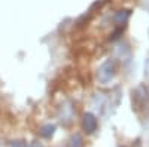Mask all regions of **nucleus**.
Returning a JSON list of instances; mask_svg holds the SVG:
<instances>
[{
    "mask_svg": "<svg viewBox=\"0 0 149 147\" xmlns=\"http://www.w3.org/2000/svg\"><path fill=\"white\" fill-rule=\"evenodd\" d=\"M118 75V66H116V59L115 58H107L104 61H102L100 64L97 66V68L94 70V80L106 86L110 82H113V79Z\"/></svg>",
    "mask_w": 149,
    "mask_h": 147,
    "instance_id": "f257e3e1",
    "label": "nucleus"
},
{
    "mask_svg": "<svg viewBox=\"0 0 149 147\" xmlns=\"http://www.w3.org/2000/svg\"><path fill=\"white\" fill-rule=\"evenodd\" d=\"M76 115V106L72 100H64L58 106V119L63 122V124H70L74 119Z\"/></svg>",
    "mask_w": 149,
    "mask_h": 147,
    "instance_id": "f03ea898",
    "label": "nucleus"
},
{
    "mask_svg": "<svg viewBox=\"0 0 149 147\" xmlns=\"http://www.w3.org/2000/svg\"><path fill=\"white\" fill-rule=\"evenodd\" d=\"M81 128L86 135H91L98 129V117L93 112H84L81 116Z\"/></svg>",
    "mask_w": 149,
    "mask_h": 147,
    "instance_id": "7ed1b4c3",
    "label": "nucleus"
},
{
    "mask_svg": "<svg viewBox=\"0 0 149 147\" xmlns=\"http://www.w3.org/2000/svg\"><path fill=\"white\" fill-rule=\"evenodd\" d=\"M130 18H131V9L122 8V9H118L113 14V17H112V22H113V26L125 27Z\"/></svg>",
    "mask_w": 149,
    "mask_h": 147,
    "instance_id": "20e7f679",
    "label": "nucleus"
},
{
    "mask_svg": "<svg viewBox=\"0 0 149 147\" xmlns=\"http://www.w3.org/2000/svg\"><path fill=\"white\" fill-rule=\"evenodd\" d=\"M55 131H57L55 124L48 122V124H43V125L39 128V135H40V138H43V140H51V138L55 135Z\"/></svg>",
    "mask_w": 149,
    "mask_h": 147,
    "instance_id": "39448f33",
    "label": "nucleus"
},
{
    "mask_svg": "<svg viewBox=\"0 0 149 147\" xmlns=\"http://www.w3.org/2000/svg\"><path fill=\"white\" fill-rule=\"evenodd\" d=\"M85 141H84V137L81 135L79 132H74L70 135L69 141H67V147H84Z\"/></svg>",
    "mask_w": 149,
    "mask_h": 147,
    "instance_id": "423d86ee",
    "label": "nucleus"
},
{
    "mask_svg": "<svg viewBox=\"0 0 149 147\" xmlns=\"http://www.w3.org/2000/svg\"><path fill=\"white\" fill-rule=\"evenodd\" d=\"M124 34V27H118V26H113V30L109 33V37L107 40L109 42H118L121 39V36Z\"/></svg>",
    "mask_w": 149,
    "mask_h": 147,
    "instance_id": "0eeeda50",
    "label": "nucleus"
},
{
    "mask_svg": "<svg viewBox=\"0 0 149 147\" xmlns=\"http://www.w3.org/2000/svg\"><path fill=\"white\" fill-rule=\"evenodd\" d=\"M27 141H24V140H12L9 141V146L10 147H27Z\"/></svg>",
    "mask_w": 149,
    "mask_h": 147,
    "instance_id": "6e6552de",
    "label": "nucleus"
},
{
    "mask_svg": "<svg viewBox=\"0 0 149 147\" xmlns=\"http://www.w3.org/2000/svg\"><path fill=\"white\" fill-rule=\"evenodd\" d=\"M27 147H45V146L42 143H39V141H31V143L27 144Z\"/></svg>",
    "mask_w": 149,
    "mask_h": 147,
    "instance_id": "1a4fd4ad",
    "label": "nucleus"
},
{
    "mask_svg": "<svg viewBox=\"0 0 149 147\" xmlns=\"http://www.w3.org/2000/svg\"><path fill=\"white\" fill-rule=\"evenodd\" d=\"M145 71H146V77L149 79V58L146 59V63H145Z\"/></svg>",
    "mask_w": 149,
    "mask_h": 147,
    "instance_id": "9d476101",
    "label": "nucleus"
}]
</instances>
